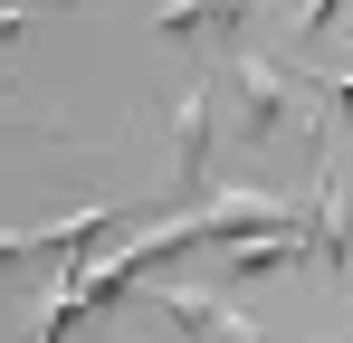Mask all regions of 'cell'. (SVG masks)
Wrapping results in <instances>:
<instances>
[{"label":"cell","instance_id":"obj_6","mask_svg":"<svg viewBox=\"0 0 353 343\" xmlns=\"http://www.w3.org/2000/svg\"><path fill=\"white\" fill-rule=\"evenodd\" d=\"M305 248L315 267H344V210H334V163L315 153V210H305Z\"/></svg>","mask_w":353,"mask_h":343},{"label":"cell","instance_id":"obj_8","mask_svg":"<svg viewBox=\"0 0 353 343\" xmlns=\"http://www.w3.org/2000/svg\"><path fill=\"white\" fill-rule=\"evenodd\" d=\"M248 10H258V0H172V10H163L153 29H163V39H201V29H220V39H230Z\"/></svg>","mask_w":353,"mask_h":343},{"label":"cell","instance_id":"obj_2","mask_svg":"<svg viewBox=\"0 0 353 343\" xmlns=\"http://www.w3.org/2000/svg\"><path fill=\"white\" fill-rule=\"evenodd\" d=\"M230 96H239V134L248 143H277L287 105L305 96V76H287L277 57H230Z\"/></svg>","mask_w":353,"mask_h":343},{"label":"cell","instance_id":"obj_5","mask_svg":"<svg viewBox=\"0 0 353 343\" xmlns=\"http://www.w3.org/2000/svg\"><path fill=\"white\" fill-rule=\"evenodd\" d=\"M153 315H172L191 343H248V315H230L210 286H153Z\"/></svg>","mask_w":353,"mask_h":343},{"label":"cell","instance_id":"obj_9","mask_svg":"<svg viewBox=\"0 0 353 343\" xmlns=\"http://www.w3.org/2000/svg\"><path fill=\"white\" fill-rule=\"evenodd\" d=\"M334 10H344V0H305V10H296V29H305V39H315V29H334Z\"/></svg>","mask_w":353,"mask_h":343},{"label":"cell","instance_id":"obj_3","mask_svg":"<svg viewBox=\"0 0 353 343\" xmlns=\"http://www.w3.org/2000/svg\"><path fill=\"white\" fill-rule=\"evenodd\" d=\"M115 220H124V210H105V200H96V210H77V220H58V229H19V238L0 248V267H48V258L86 267V238H105Z\"/></svg>","mask_w":353,"mask_h":343},{"label":"cell","instance_id":"obj_4","mask_svg":"<svg viewBox=\"0 0 353 343\" xmlns=\"http://www.w3.org/2000/svg\"><path fill=\"white\" fill-rule=\"evenodd\" d=\"M201 229H210V248H239V238L296 229V210H287V200H268V191H220V200H201Z\"/></svg>","mask_w":353,"mask_h":343},{"label":"cell","instance_id":"obj_7","mask_svg":"<svg viewBox=\"0 0 353 343\" xmlns=\"http://www.w3.org/2000/svg\"><path fill=\"white\" fill-rule=\"evenodd\" d=\"M296 258H315L305 229H268V238H239V248H230V277H287Z\"/></svg>","mask_w":353,"mask_h":343},{"label":"cell","instance_id":"obj_1","mask_svg":"<svg viewBox=\"0 0 353 343\" xmlns=\"http://www.w3.org/2000/svg\"><path fill=\"white\" fill-rule=\"evenodd\" d=\"M210 114H220V76H191L172 96V181L191 210L210 200Z\"/></svg>","mask_w":353,"mask_h":343}]
</instances>
